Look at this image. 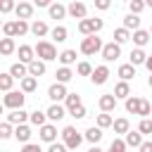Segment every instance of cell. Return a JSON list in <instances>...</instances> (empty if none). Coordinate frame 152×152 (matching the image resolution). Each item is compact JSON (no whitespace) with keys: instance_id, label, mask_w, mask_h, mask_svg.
<instances>
[{"instance_id":"6da1fadb","label":"cell","mask_w":152,"mask_h":152,"mask_svg":"<svg viewBox=\"0 0 152 152\" xmlns=\"http://www.w3.org/2000/svg\"><path fill=\"white\" fill-rule=\"evenodd\" d=\"M83 138H86V135H81L74 126H66V128L62 131V142H64L69 150H76V147L83 142Z\"/></svg>"},{"instance_id":"7a4b0ae2","label":"cell","mask_w":152,"mask_h":152,"mask_svg":"<svg viewBox=\"0 0 152 152\" xmlns=\"http://www.w3.org/2000/svg\"><path fill=\"white\" fill-rule=\"evenodd\" d=\"M102 26H104V21L97 19V17H93V19H81V21H78V31H81L83 36H95L97 31H102Z\"/></svg>"},{"instance_id":"3957f363","label":"cell","mask_w":152,"mask_h":152,"mask_svg":"<svg viewBox=\"0 0 152 152\" xmlns=\"http://www.w3.org/2000/svg\"><path fill=\"white\" fill-rule=\"evenodd\" d=\"M36 57L43 59V62H50V59H57L59 55H57V50H55L52 43H48V40H38V45H36Z\"/></svg>"},{"instance_id":"277c9868","label":"cell","mask_w":152,"mask_h":152,"mask_svg":"<svg viewBox=\"0 0 152 152\" xmlns=\"http://www.w3.org/2000/svg\"><path fill=\"white\" fill-rule=\"evenodd\" d=\"M24 100H26L24 90H10V93H5L2 104H5L7 109H21V107H24Z\"/></svg>"},{"instance_id":"5b68a950","label":"cell","mask_w":152,"mask_h":152,"mask_svg":"<svg viewBox=\"0 0 152 152\" xmlns=\"http://www.w3.org/2000/svg\"><path fill=\"white\" fill-rule=\"evenodd\" d=\"M102 40L97 38V33L95 36H86L83 40H81V52L83 55H95V52H102Z\"/></svg>"},{"instance_id":"8992f818","label":"cell","mask_w":152,"mask_h":152,"mask_svg":"<svg viewBox=\"0 0 152 152\" xmlns=\"http://www.w3.org/2000/svg\"><path fill=\"white\" fill-rule=\"evenodd\" d=\"M121 57V45L119 43H104V48H102V59L104 62H114V59H119Z\"/></svg>"},{"instance_id":"52a82bcc","label":"cell","mask_w":152,"mask_h":152,"mask_svg":"<svg viewBox=\"0 0 152 152\" xmlns=\"http://www.w3.org/2000/svg\"><path fill=\"white\" fill-rule=\"evenodd\" d=\"M66 88H64V83H52L50 88H48V97L52 100V102H59V100H66Z\"/></svg>"},{"instance_id":"ba28073f","label":"cell","mask_w":152,"mask_h":152,"mask_svg":"<svg viewBox=\"0 0 152 152\" xmlns=\"http://www.w3.org/2000/svg\"><path fill=\"white\" fill-rule=\"evenodd\" d=\"M107 78H109V66H107V64L95 66V71H93V76H90V81H93L95 86H102V83H107Z\"/></svg>"},{"instance_id":"9c48e42d","label":"cell","mask_w":152,"mask_h":152,"mask_svg":"<svg viewBox=\"0 0 152 152\" xmlns=\"http://www.w3.org/2000/svg\"><path fill=\"white\" fill-rule=\"evenodd\" d=\"M45 114H48V119H50V121H62V119L66 116V107H62L59 102H52V104L48 107V112H45Z\"/></svg>"},{"instance_id":"30bf717a","label":"cell","mask_w":152,"mask_h":152,"mask_svg":"<svg viewBox=\"0 0 152 152\" xmlns=\"http://www.w3.org/2000/svg\"><path fill=\"white\" fill-rule=\"evenodd\" d=\"M38 135H40L43 142H57V128H55L52 124L40 126V128H38Z\"/></svg>"},{"instance_id":"8fae6325","label":"cell","mask_w":152,"mask_h":152,"mask_svg":"<svg viewBox=\"0 0 152 152\" xmlns=\"http://www.w3.org/2000/svg\"><path fill=\"white\" fill-rule=\"evenodd\" d=\"M66 12H69V17H74V19H86V5L83 2H78V0H74V2H69V7H66Z\"/></svg>"},{"instance_id":"7c38bea8","label":"cell","mask_w":152,"mask_h":152,"mask_svg":"<svg viewBox=\"0 0 152 152\" xmlns=\"http://www.w3.org/2000/svg\"><path fill=\"white\" fill-rule=\"evenodd\" d=\"M33 59H38V57H36V48H31V45H19V62L31 64Z\"/></svg>"},{"instance_id":"4fadbf2b","label":"cell","mask_w":152,"mask_h":152,"mask_svg":"<svg viewBox=\"0 0 152 152\" xmlns=\"http://www.w3.org/2000/svg\"><path fill=\"white\" fill-rule=\"evenodd\" d=\"M97 104H100V109H102V112H112V109L116 107V97H114V93H107V95H100V100H97Z\"/></svg>"},{"instance_id":"5bb4252c","label":"cell","mask_w":152,"mask_h":152,"mask_svg":"<svg viewBox=\"0 0 152 152\" xmlns=\"http://www.w3.org/2000/svg\"><path fill=\"white\" fill-rule=\"evenodd\" d=\"M26 119H31V114H28V112H24V109H12V112L7 114V121H10V124H14V126L24 124Z\"/></svg>"},{"instance_id":"9a60e30c","label":"cell","mask_w":152,"mask_h":152,"mask_svg":"<svg viewBox=\"0 0 152 152\" xmlns=\"http://www.w3.org/2000/svg\"><path fill=\"white\" fill-rule=\"evenodd\" d=\"M48 12H50V19H55V21H59V19H64L69 12H66V7L64 5H59V2H52L50 7H48Z\"/></svg>"},{"instance_id":"2e32d148","label":"cell","mask_w":152,"mask_h":152,"mask_svg":"<svg viewBox=\"0 0 152 152\" xmlns=\"http://www.w3.org/2000/svg\"><path fill=\"white\" fill-rule=\"evenodd\" d=\"M114 97H116V100L131 97V86H128V81H119V83L114 86Z\"/></svg>"},{"instance_id":"e0dca14e","label":"cell","mask_w":152,"mask_h":152,"mask_svg":"<svg viewBox=\"0 0 152 152\" xmlns=\"http://www.w3.org/2000/svg\"><path fill=\"white\" fill-rule=\"evenodd\" d=\"M10 74H12L14 78H19V81H21V78H26V76H28V64L17 62V64H12V66H10Z\"/></svg>"},{"instance_id":"ac0fdd59","label":"cell","mask_w":152,"mask_h":152,"mask_svg":"<svg viewBox=\"0 0 152 152\" xmlns=\"http://www.w3.org/2000/svg\"><path fill=\"white\" fill-rule=\"evenodd\" d=\"M14 138H17L19 142H24V145H26V142L31 140V128H28L26 124H19V126L14 128Z\"/></svg>"},{"instance_id":"d6986e66","label":"cell","mask_w":152,"mask_h":152,"mask_svg":"<svg viewBox=\"0 0 152 152\" xmlns=\"http://www.w3.org/2000/svg\"><path fill=\"white\" fill-rule=\"evenodd\" d=\"M124 140H126V145H128V147H140V145L145 142V140H142V133H140V131H128Z\"/></svg>"},{"instance_id":"ffe728a7","label":"cell","mask_w":152,"mask_h":152,"mask_svg":"<svg viewBox=\"0 0 152 152\" xmlns=\"http://www.w3.org/2000/svg\"><path fill=\"white\" fill-rule=\"evenodd\" d=\"M14 12H17V19H31V14H33V5H31V2H19Z\"/></svg>"},{"instance_id":"44dd1931","label":"cell","mask_w":152,"mask_h":152,"mask_svg":"<svg viewBox=\"0 0 152 152\" xmlns=\"http://www.w3.org/2000/svg\"><path fill=\"white\" fill-rule=\"evenodd\" d=\"M140 104H142V97H138V95L126 97V112L128 114H138L140 112Z\"/></svg>"},{"instance_id":"7402d4cb","label":"cell","mask_w":152,"mask_h":152,"mask_svg":"<svg viewBox=\"0 0 152 152\" xmlns=\"http://www.w3.org/2000/svg\"><path fill=\"white\" fill-rule=\"evenodd\" d=\"M124 28L138 31V28H140V14H126V17H124Z\"/></svg>"},{"instance_id":"603a6c76","label":"cell","mask_w":152,"mask_h":152,"mask_svg":"<svg viewBox=\"0 0 152 152\" xmlns=\"http://www.w3.org/2000/svg\"><path fill=\"white\" fill-rule=\"evenodd\" d=\"M43 74H45V62H43V59H33V62L28 64V76H36V78H38V76H43Z\"/></svg>"},{"instance_id":"cb8c5ba5","label":"cell","mask_w":152,"mask_h":152,"mask_svg":"<svg viewBox=\"0 0 152 152\" xmlns=\"http://www.w3.org/2000/svg\"><path fill=\"white\" fill-rule=\"evenodd\" d=\"M86 140L93 142V145H97V142L102 140V128H100V126H90V128L86 131Z\"/></svg>"},{"instance_id":"d4e9b609","label":"cell","mask_w":152,"mask_h":152,"mask_svg":"<svg viewBox=\"0 0 152 152\" xmlns=\"http://www.w3.org/2000/svg\"><path fill=\"white\" fill-rule=\"evenodd\" d=\"M152 36H150V31H142V28H138V31H133V43L138 45V48H142V45H147V40H150Z\"/></svg>"},{"instance_id":"484cf974","label":"cell","mask_w":152,"mask_h":152,"mask_svg":"<svg viewBox=\"0 0 152 152\" xmlns=\"http://www.w3.org/2000/svg\"><path fill=\"white\" fill-rule=\"evenodd\" d=\"M116 74H119V76H121V81H131V78H133V76H135V66H133V64H131V62H128V64H121V66H119V71H116Z\"/></svg>"},{"instance_id":"4316f807","label":"cell","mask_w":152,"mask_h":152,"mask_svg":"<svg viewBox=\"0 0 152 152\" xmlns=\"http://www.w3.org/2000/svg\"><path fill=\"white\" fill-rule=\"evenodd\" d=\"M147 62V55L142 52V48H135V50H131V64L133 66H138V64H145Z\"/></svg>"},{"instance_id":"83f0119b","label":"cell","mask_w":152,"mask_h":152,"mask_svg":"<svg viewBox=\"0 0 152 152\" xmlns=\"http://www.w3.org/2000/svg\"><path fill=\"white\" fill-rule=\"evenodd\" d=\"M55 76H57V83H69V81L74 78V71H71L69 66H59Z\"/></svg>"},{"instance_id":"f1b7e54d","label":"cell","mask_w":152,"mask_h":152,"mask_svg":"<svg viewBox=\"0 0 152 152\" xmlns=\"http://www.w3.org/2000/svg\"><path fill=\"white\" fill-rule=\"evenodd\" d=\"M31 33H33L36 38L48 36V24H45V21H33V24H31Z\"/></svg>"},{"instance_id":"f546056e","label":"cell","mask_w":152,"mask_h":152,"mask_svg":"<svg viewBox=\"0 0 152 152\" xmlns=\"http://www.w3.org/2000/svg\"><path fill=\"white\" fill-rule=\"evenodd\" d=\"M59 62H62V66H69V64H74L76 62V50H64V52H59V57H57Z\"/></svg>"},{"instance_id":"4dcf8cb0","label":"cell","mask_w":152,"mask_h":152,"mask_svg":"<svg viewBox=\"0 0 152 152\" xmlns=\"http://www.w3.org/2000/svg\"><path fill=\"white\" fill-rule=\"evenodd\" d=\"M38 88V78L36 76H26V78H21V90L24 93H33Z\"/></svg>"},{"instance_id":"1f68e13d","label":"cell","mask_w":152,"mask_h":152,"mask_svg":"<svg viewBox=\"0 0 152 152\" xmlns=\"http://www.w3.org/2000/svg\"><path fill=\"white\" fill-rule=\"evenodd\" d=\"M114 133H121V135H126L128 131H131V124H128V119H114Z\"/></svg>"},{"instance_id":"d6a6232c","label":"cell","mask_w":152,"mask_h":152,"mask_svg":"<svg viewBox=\"0 0 152 152\" xmlns=\"http://www.w3.org/2000/svg\"><path fill=\"white\" fill-rule=\"evenodd\" d=\"M50 36H52V40H57V43H64V40H66V36H69V31H66L64 26H55V28L50 31Z\"/></svg>"},{"instance_id":"836d02e7","label":"cell","mask_w":152,"mask_h":152,"mask_svg":"<svg viewBox=\"0 0 152 152\" xmlns=\"http://www.w3.org/2000/svg\"><path fill=\"white\" fill-rule=\"evenodd\" d=\"M131 38H133V36H131V31H128V28H124V26L114 31V43H119V45H121V43H126V40H131Z\"/></svg>"},{"instance_id":"e575fe53","label":"cell","mask_w":152,"mask_h":152,"mask_svg":"<svg viewBox=\"0 0 152 152\" xmlns=\"http://www.w3.org/2000/svg\"><path fill=\"white\" fill-rule=\"evenodd\" d=\"M45 119H48V114H45V112H38V109H36V112H31V119H28V121H31L33 126H38V128H40V126H45V124H48Z\"/></svg>"},{"instance_id":"d590c367","label":"cell","mask_w":152,"mask_h":152,"mask_svg":"<svg viewBox=\"0 0 152 152\" xmlns=\"http://www.w3.org/2000/svg\"><path fill=\"white\" fill-rule=\"evenodd\" d=\"M0 52H2L5 57H7V55H12V52H14V40L5 36V38L0 40Z\"/></svg>"},{"instance_id":"8d00e7d4","label":"cell","mask_w":152,"mask_h":152,"mask_svg":"<svg viewBox=\"0 0 152 152\" xmlns=\"http://www.w3.org/2000/svg\"><path fill=\"white\" fill-rule=\"evenodd\" d=\"M12 81H14V76L7 71V74H0V88L5 90V93H10L12 90Z\"/></svg>"},{"instance_id":"74e56055","label":"cell","mask_w":152,"mask_h":152,"mask_svg":"<svg viewBox=\"0 0 152 152\" xmlns=\"http://www.w3.org/2000/svg\"><path fill=\"white\" fill-rule=\"evenodd\" d=\"M114 124V119L109 116V112H102V114H97V124L95 126H100V128H109Z\"/></svg>"},{"instance_id":"f35d334b","label":"cell","mask_w":152,"mask_h":152,"mask_svg":"<svg viewBox=\"0 0 152 152\" xmlns=\"http://www.w3.org/2000/svg\"><path fill=\"white\" fill-rule=\"evenodd\" d=\"M93 71H95V69H93L88 62H78V64H76V74H78V76H93Z\"/></svg>"},{"instance_id":"ab89813d","label":"cell","mask_w":152,"mask_h":152,"mask_svg":"<svg viewBox=\"0 0 152 152\" xmlns=\"http://www.w3.org/2000/svg\"><path fill=\"white\" fill-rule=\"evenodd\" d=\"M64 102H66V109H74V107H78V104H83V102H81V95H78V93H69Z\"/></svg>"},{"instance_id":"60d3db41","label":"cell","mask_w":152,"mask_h":152,"mask_svg":"<svg viewBox=\"0 0 152 152\" xmlns=\"http://www.w3.org/2000/svg\"><path fill=\"white\" fill-rule=\"evenodd\" d=\"M126 147H128V145H126V140H121V138H114L107 152H126Z\"/></svg>"},{"instance_id":"b9f144b4","label":"cell","mask_w":152,"mask_h":152,"mask_svg":"<svg viewBox=\"0 0 152 152\" xmlns=\"http://www.w3.org/2000/svg\"><path fill=\"white\" fill-rule=\"evenodd\" d=\"M2 33H5L7 38H14V36H17V24H14V21H5V24H2Z\"/></svg>"},{"instance_id":"7bdbcfd3","label":"cell","mask_w":152,"mask_h":152,"mask_svg":"<svg viewBox=\"0 0 152 152\" xmlns=\"http://www.w3.org/2000/svg\"><path fill=\"white\" fill-rule=\"evenodd\" d=\"M14 24H17V36H26V33L31 31V26H28V21H26V19H17Z\"/></svg>"},{"instance_id":"ee69618b","label":"cell","mask_w":152,"mask_h":152,"mask_svg":"<svg viewBox=\"0 0 152 152\" xmlns=\"http://www.w3.org/2000/svg\"><path fill=\"white\" fill-rule=\"evenodd\" d=\"M128 7H131V14H140L147 5H145V0H131V2H128Z\"/></svg>"},{"instance_id":"f6af8a7d","label":"cell","mask_w":152,"mask_h":152,"mask_svg":"<svg viewBox=\"0 0 152 152\" xmlns=\"http://www.w3.org/2000/svg\"><path fill=\"white\" fill-rule=\"evenodd\" d=\"M138 131H140L142 135H150V133H152V119H142V121L138 124Z\"/></svg>"},{"instance_id":"bcb514c9","label":"cell","mask_w":152,"mask_h":152,"mask_svg":"<svg viewBox=\"0 0 152 152\" xmlns=\"http://www.w3.org/2000/svg\"><path fill=\"white\" fill-rule=\"evenodd\" d=\"M10 135H14L12 124H10V121H2V124H0V138H10Z\"/></svg>"},{"instance_id":"7dc6e473","label":"cell","mask_w":152,"mask_h":152,"mask_svg":"<svg viewBox=\"0 0 152 152\" xmlns=\"http://www.w3.org/2000/svg\"><path fill=\"white\" fill-rule=\"evenodd\" d=\"M12 10H17L14 0H0V12H2V14H10Z\"/></svg>"},{"instance_id":"c3c4849f","label":"cell","mask_w":152,"mask_h":152,"mask_svg":"<svg viewBox=\"0 0 152 152\" xmlns=\"http://www.w3.org/2000/svg\"><path fill=\"white\" fill-rule=\"evenodd\" d=\"M138 114H140L142 119H147V116L152 114V104H150L147 100H142V104H140V112H138Z\"/></svg>"},{"instance_id":"681fc988","label":"cell","mask_w":152,"mask_h":152,"mask_svg":"<svg viewBox=\"0 0 152 152\" xmlns=\"http://www.w3.org/2000/svg\"><path fill=\"white\" fill-rule=\"evenodd\" d=\"M69 114H71L74 119H83V116H86L88 112H86V107H83V104H78V107H74V109H69Z\"/></svg>"},{"instance_id":"f907efd6","label":"cell","mask_w":152,"mask_h":152,"mask_svg":"<svg viewBox=\"0 0 152 152\" xmlns=\"http://www.w3.org/2000/svg\"><path fill=\"white\" fill-rule=\"evenodd\" d=\"M69 147L64 145V142H50V147H48V152H66Z\"/></svg>"},{"instance_id":"816d5d0a","label":"cell","mask_w":152,"mask_h":152,"mask_svg":"<svg viewBox=\"0 0 152 152\" xmlns=\"http://www.w3.org/2000/svg\"><path fill=\"white\" fill-rule=\"evenodd\" d=\"M19 152H43V150H40V145H33V142H26V145H24V147H21Z\"/></svg>"},{"instance_id":"f5cc1de1","label":"cell","mask_w":152,"mask_h":152,"mask_svg":"<svg viewBox=\"0 0 152 152\" xmlns=\"http://www.w3.org/2000/svg\"><path fill=\"white\" fill-rule=\"evenodd\" d=\"M109 5H112V0H95L97 10H109Z\"/></svg>"},{"instance_id":"db71d44e","label":"cell","mask_w":152,"mask_h":152,"mask_svg":"<svg viewBox=\"0 0 152 152\" xmlns=\"http://www.w3.org/2000/svg\"><path fill=\"white\" fill-rule=\"evenodd\" d=\"M138 150H140V152H152V140H145V142H142Z\"/></svg>"},{"instance_id":"11a10c76","label":"cell","mask_w":152,"mask_h":152,"mask_svg":"<svg viewBox=\"0 0 152 152\" xmlns=\"http://www.w3.org/2000/svg\"><path fill=\"white\" fill-rule=\"evenodd\" d=\"M33 5H38V7H50L52 0H33Z\"/></svg>"},{"instance_id":"9f6ffc18","label":"cell","mask_w":152,"mask_h":152,"mask_svg":"<svg viewBox=\"0 0 152 152\" xmlns=\"http://www.w3.org/2000/svg\"><path fill=\"white\" fill-rule=\"evenodd\" d=\"M145 66L150 69V74H152V55H147V62H145Z\"/></svg>"},{"instance_id":"6f0895ef","label":"cell","mask_w":152,"mask_h":152,"mask_svg":"<svg viewBox=\"0 0 152 152\" xmlns=\"http://www.w3.org/2000/svg\"><path fill=\"white\" fill-rule=\"evenodd\" d=\"M88 152H104V150H100V147H97V145H93V147H90V150H88Z\"/></svg>"},{"instance_id":"680465c9","label":"cell","mask_w":152,"mask_h":152,"mask_svg":"<svg viewBox=\"0 0 152 152\" xmlns=\"http://www.w3.org/2000/svg\"><path fill=\"white\" fill-rule=\"evenodd\" d=\"M147 86H150V88H152V74H150V78H147Z\"/></svg>"},{"instance_id":"91938a15","label":"cell","mask_w":152,"mask_h":152,"mask_svg":"<svg viewBox=\"0 0 152 152\" xmlns=\"http://www.w3.org/2000/svg\"><path fill=\"white\" fill-rule=\"evenodd\" d=\"M145 5H147V7H152V0H145Z\"/></svg>"},{"instance_id":"94428289","label":"cell","mask_w":152,"mask_h":152,"mask_svg":"<svg viewBox=\"0 0 152 152\" xmlns=\"http://www.w3.org/2000/svg\"><path fill=\"white\" fill-rule=\"evenodd\" d=\"M150 36H152V26H150Z\"/></svg>"},{"instance_id":"6125c7cd","label":"cell","mask_w":152,"mask_h":152,"mask_svg":"<svg viewBox=\"0 0 152 152\" xmlns=\"http://www.w3.org/2000/svg\"><path fill=\"white\" fill-rule=\"evenodd\" d=\"M126 2H131V0H126Z\"/></svg>"}]
</instances>
